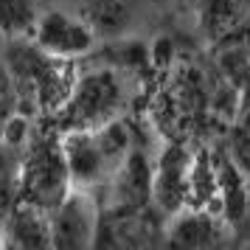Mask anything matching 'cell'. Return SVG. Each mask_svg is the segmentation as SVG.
I'll list each match as a JSON object with an SVG mask.
<instances>
[{
    "label": "cell",
    "instance_id": "13",
    "mask_svg": "<svg viewBox=\"0 0 250 250\" xmlns=\"http://www.w3.org/2000/svg\"><path fill=\"white\" fill-rule=\"evenodd\" d=\"M228 152L230 158L236 160V166L245 171V177L250 180V107L245 110L242 121L233 126L230 132V144H228Z\"/></svg>",
    "mask_w": 250,
    "mask_h": 250
},
{
    "label": "cell",
    "instance_id": "5",
    "mask_svg": "<svg viewBox=\"0 0 250 250\" xmlns=\"http://www.w3.org/2000/svg\"><path fill=\"white\" fill-rule=\"evenodd\" d=\"M48 216H51V248L82 250L96 245L102 222V203L96 191L73 186Z\"/></svg>",
    "mask_w": 250,
    "mask_h": 250
},
{
    "label": "cell",
    "instance_id": "7",
    "mask_svg": "<svg viewBox=\"0 0 250 250\" xmlns=\"http://www.w3.org/2000/svg\"><path fill=\"white\" fill-rule=\"evenodd\" d=\"M194 155L180 144H169L155 160L152 177V208L163 219L177 214L188 203V183H191Z\"/></svg>",
    "mask_w": 250,
    "mask_h": 250
},
{
    "label": "cell",
    "instance_id": "12",
    "mask_svg": "<svg viewBox=\"0 0 250 250\" xmlns=\"http://www.w3.org/2000/svg\"><path fill=\"white\" fill-rule=\"evenodd\" d=\"M40 14L37 0H0V34L6 40H31Z\"/></svg>",
    "mask_w": 250,
    "mask_h": 250
},
{
    "label": "cell",
    "instance_id": "8",
    "mask_svg": "<svg viewBox=\"0 0 250 250\" xmlns=\"http://www.w3.org/2000/svg\"><path fill=\"white\" fill-rule=\"evenodd\" d=\"M37 45L45 54L59 59H79L84 54H90L96 45V31L87 20H79L68 12H42L37 20V28L31 34Z\"/></svg>",
    "mask_w": 250,
    "mask_h": 250
},
{
    "label": "cell",
    "instance_id": "1",
    "mask_svg": "<svg viewBox=\"0 0 250 250\" xmlns=\"http://www.w3.org/2000/svg\"><path fill=\"white\" fill-rule=\"evenodd\" d=\"M73 59L45 54L34 40H9L6 68L14 79L20 113L51 118L70 96L79 73H73Z\"/></svg>",
    "mask_w": 250,
    "mask_h": 250
},
{
    "label": "cell",
    "instance_id": "4",
    "mask_svg": "<svg viewBox=\"0 0 250 250\" xmlns=\"http://www.w3.org/2000/svg\"><path fill=\"white\" fill-rule=\"evenodd\" d=\"M152 177H155V160H149L141 149H129L110 180L99 188V203L104 214H135L152 208Z\"/></svg>",
    "mask_w": 250,
    "mask_h": 250
},
{
    "label": "cell",
    "instance_id": "3",
    "mask_svg": "<svg viewBox=\"0 0 250 250\" xmlns=\"http://www.w3.org/2000/svg\"><path fill=\"white\" fill-rule=\"evenodd\" d=\"M73 188L70 171L62 152V132L54 126H45L40 135L31 141L17 174V200L31 203L42 211H54L65 194Z\"/></svg>",
    "mask_w": 250,
    "mask_h": 250
},
{
    "label": "cell",
    "instance_id": "10",
    "mask_svg": "<svg viewBox=\"0 0 250 250\" xmlns=\"http://www.w3.org/2000/svg\"><path fill=\"white\" fill-rule=\"evenodd\" d=\"M3 245L14 248H51V216L31 203L14 200L3 214Z\"/></svg>",
    "mask_w": 250,
    "mask_h": 250
},
{
    "label": "cell",
    "instance_id": "14",
    "mask_svg": "<svg viewBox=\"0 0 250 250\" xmlns=\"http://www.w3.org/2000/svg\"><path fill=\"white\" fill-rule=\"evenodd\" d=\"M14 113H20L14 79H12V73H9V68H6V62H0V132H3V124H6Z\"/></svg>",
    "mask_w": 250,
    "mask_h": 250
},
{
    "label": "cell",
    "instance_id": "15",
    "mask_svg": "<svg viewBox=\"0 0 250 250\" xmlns=\"http://www.w3.org/2000/svg\"><path fill=\"white\" fill-rule=\"evenodd\" d=\"M0 245H3V214H0Z\"/></svg>",
    "mask_w": 250,
    "mask_h": 250
},
{
    "label": "cell",
    "instance_id": "6",
    "mask_svg": "<svg viewBox=\"0 0 250 250\" xmlns=\"http://www.w3.org/2000/svg\"><path fill=\"white\" fill-rule=\"evenodd\" d=\"M62 152H65V163L70 171V183L76 188L99 191L118 166V160L107 152L96 129L62 132Z\"/></svg>",
    "mask_w": 250,
    "mask_h": 250
},
{
    "label": "cell",
    "instance_id": "9",
    "mask_svg": "<svg viewBox=\"0 0 250 250\" xmlns=\"http://www.w3.org/2000/svg\"><path fill=\"white\" fill-rule=\"evenodd\" d=\"M233 225L214 208H180L177 214L166 219V245L169 248H186V250H203V248H219L228 242V233Z\"/></svg>",
    "mask_w": 250,
    "mask_h": 250
},
{
    "label": "cell",
    "instance_id": "2",
    "mask_svg": "<svg viewBox=\"0 0 250 250\" xmlns=\"http://www.w3.org/2000/svg\"><path fill=\"white\" fill-rule=\"evenodd\" d=\"M129 99V87L121 70L115 68H96L79 73L70 96L57 113L51 115V126L57 132L70 129H96L121 115Z\"/></svg>",
    "mask_w": 250,
    "mask_h": 250
},
{
    "label": "cell",
    "instance_id": "11",
    "mask_svg": "<svg viewBox=\"0 0 250 250\" xmlns=\"http://www.w3.org/2000/svg\"><path fill=\"white\" fill-rule=\"evenodd\" d=\"M216 169V186H219V205L222 214L230 225L236 228L250 211V180L245 171L236 166V160L230 158V152H216L211 155Z\"/></svg>",
    "mask_w": 250,
    "mask_h": 250
}]
</instances>
